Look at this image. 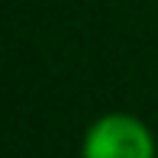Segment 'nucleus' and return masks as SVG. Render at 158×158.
<instances>
[{"label": "nucleus", "instance_id": "nucleus-1", "mask_svg": "<svg viewBox=\"0 0 158 158\" xmlns=\"http://www.w3.org/2000/svg\"><path fill=\"white\" fill-rule=\"evenodd\" d=\"M84 158H155V139L142 119L106 113L84 135Z\"/></svg>", "mask_w": 158, "mask_h": 158}]
</instances>
